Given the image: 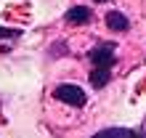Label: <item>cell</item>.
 Masks as SVG:
<instances>
[{
  "instance_id": "obj_1",
  "label": "cell",
  "mask_w": 146,
  "mask_h": 138,
  "mask_svg": "<svg viewBox=\"0 0 146 138\" xmlns=\"http://www.w3.org/2000/svg\"><path fill=\"white\" fill-rule=\"evenodd\" d=\"M53 96L61 101V104H69V106H85V90L80 85H58L53 90Z\"/></svg>"
},
{
  "instance_id": "obj_2",
  "label": "cell",
  "mask_w": 146,
  "mask_h": 138,
  "mask_svg": "<svg viewBox=\"0 0 146 138\" xmlns=\"http://www.w3.org/2000/svg\"><path fill=\"white\" fill-rule=\"evenodd\" d=\"M111 50H114V45H98V48L90 50V58L98 64V69H109L111 66V61H114Z\"/></svg>"
},
{
  "instance_id": "obj_3",
  "label": "cell",
  "mask_w": 146,
  "mask_h": 138,
  "mask_svg": "<svg viewBox=\"0 0 146 138\" xmlns=\"http://www.w3.org/2000/svg\"><path fill=\"white\" fill-rule=\"evenodd\" d=\"M106 27L111 32H125L127 27H130V21L122 16V11H109L106 13Z\"/></svg>"
},
{
  "instance_id": "obj_4",
  "label": "cell",
  "mask_w": 146,
  "mask_h": 138,
  "mask_svg": "<svg viewBox=\"0 0 146 138\" xmlns=\"http://www.w3.org/2000/svg\"><path fill=\"white\" fill-rule=\"evenodd\" d=\"M66 21L69 24H88L90 21V11L85 5H74V8L66 11Z\"/></svg>"
},
{
  "instance_id": "obj_5",
  "label": "cell",
  "mask_w": 146,
  "mask_h": 138,
  "mask_svg": "<svg viewBox=\"0 0 146 138\" xmlns=\"http://www.w3.org/2000/svg\"><path fill=\"white\" fill-rule=\"evenodd\" d=\"M135 133L127 130V127H106V130H98L93 138H133Z\"/></svg>"
},
{
  "instance_id": "obj_6",
  "label": "cell",
  "mask_w": 146,
  "mask_h": 138,
  "mask_svg": "<svg viewBox=\"0 0 146 138\" xmlns=\"http://www.w3.org/2000/svg\"><path fill=\"white\" fill-rule=\"evenodd\" d=\"M90 82H93V88H104V85L109 82V69H93Z\"/></svg>"
},
{
  "instance_id": "obj_7",
  "label": "cell",
  "mask_w": 146,
  "mask_h": 138,
  "mask_svg": "<svg viewBox=\"0 0 146 138\" xmlns=\"http://www.w3.org/2000/svg\"><path fill=\"white\" fill-rule=\"evenodd\" d=\"M3 37H19V29H8V27H0V40Z\"/></svg>"
},
{
  "instance_id": "obj_8",
  "label": "cell",
  "mask_w": 146,
  "mask_h": 138,
  "mask_svg": "<svg viewBox=\"0 0 146 138\" xmlns=\"http://www.w3.org/2000/svg\"><path fill=\"white\" fill-rule=\"evenodd\" d=\"M96 3H106V0H96Z\"/></svg>"
}]
</instances>
